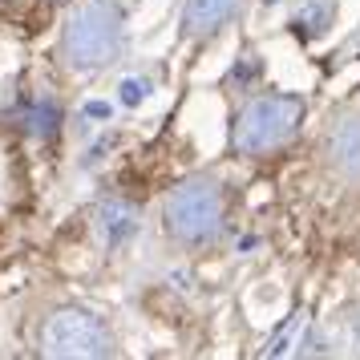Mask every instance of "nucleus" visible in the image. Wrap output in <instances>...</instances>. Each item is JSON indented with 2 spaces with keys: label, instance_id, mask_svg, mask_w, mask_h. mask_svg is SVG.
<instances>
[{
  "label": "nucleus",
  "instance_id": "obj_5",
  "mask_svg": "<svg viewBox=\"0 0 360 360\" xmlns=\"http://www.w3.org/2000/svg\"><path fill=\"white\" fill-rule=\"evenodd\" d=\"M98 235L105 247H122L126 239H130L134 231H138V207L134 202H126V198H105L98 207Z\"/></svg>",
  "mask_w": 360,
  "mask_h": 360
},
{
  "label": "nucleus",
  "instance_id": "obj_3",
  "mask_svg": "<svg viewBox=\"0 0 360 360\" xmlns=\"http://www.w3.org/2000/svg\"><path fill=\"white\" fill-rule=\"evenodd\" d=\"M300 117H304V101L292 94L255 98L235 122V150L239 154H267V150L283 146L300 130Z\"/></svg>",
  "mask_w": 360,
  "mask_h": 360
},
{
  "label": "nucleus",
  "instance_id": "obj_7",
  "mask_svg": "<svg viewBox=\"0 0 360 360\" xmlns=\"http://www.w3.org/2000/svg\"><path fill=\"white\" fill-rule=\"evenodd\" d=\"M235 8H239V0H186L182 25H186V33H195V37L219 33L235 17Z\"/></svg>",
  "mask_w": 360,
  "mask_h": 360
},
{
  "label": "nucleus",
  "instance_id": "obj_6",
  "mask_svg": "<svg viewBox=\"0 0 360 360\" xmlns=\"http://www.w3.org/2000/svg\"><path fill=\"white\" fill-rule=\"evenodd\" d=\"M328 154H332L340 174L360 179V114L336 122V130L328 134Z\"/></svg>",
  "mask_w": 360,
  "mask_h": 360
},
{
  "label": "nucleus",
  "instance_id": "obj_8",
  "mask_svg": "<svg viewBox=\"0 0 360 360\" xmlns=\"http://www.w3.org/2000/svg\"><path fill=\"white\" fill-rule=\"evenodd\" d=\"M304 328V311H295V316H288V328H279L276 336H271V344L263 348V356H288L295 344V332Z\"/></svg>",
  "mask_w": 360,
  "mask_h": 360
},
{
  "label": "nucleus",
  "instance_id": "obj_1",
  "mask_svg": "<svg viewBox=\"0 0 360 360\" xmlns=\"http://www.w3.org/2000/svg\"><path fill=\"white\" fill-rule=\"evenodd\" d=\"M122 8L114 0H82L65 20V57L77 69H101L117 57Z\"/></svg>",
  "mask_w": 360,
  "mask_h": 360
},
{
  "label": "nucleus",
  "instance_id": "obj_11",
  "mask_svg": "<svg viewBox=\"0 0 360 360\" xmlns=\"http://www.w3.org/2000/svg\"><path fill=\"white\" fill-rule=\"evenodd\" d=\"M110 114H114V110H110L105 101H89V105H85V117H110Z\"/></svg>",
  "mask_w": 360,
  "mask_h": 360
},
{
  "label": "nucleus",
  "instance_id": "obj_10",
  "mask_svg": "<svg viewBox=\"0 0 360 360\" xmlns=\"http://www.w3.org/2000/svg\"><path fill=\"white\" fill-rule=\"evenodd\" d=\"M29 117H33V130L37 134H49L53 122H57V110H53V105H41V110H37V114H29Z\"/></svg>",
  "mask_w": 360,
  "mask_h": 360
},
{
  "label": "nucleus",
  "instance_id": "obj_2",
  "mask_svg": "<svg viewBox=\"0 0 360 360\" xmlns=\"http://www.w3.org/2000/svg\"><path fill=\"white\" fill-rule=\"evenodd\" d=\"M162 214L179 243H207L223 223V191L211 179H186L166 195Z\"/></svg>",
  "mask_w": 360,
  "mask_h": 360
},
{
  "label": "nucleus",
  "instance_id": "obj_9",
  "mask_svg": "<svg viewBox=\"0 0 360 360\" xmlns=\"http://www.w3.org/2000/svg\"><path fill=\"white\" fill-rule=\"evenodd\" d=\"M117 89H122V105H130V110L146 101V82H138V77H126Z\"/></svg>",
  "mask_w": 360,
  "mask_h": 360
},
{
  "label": "nucleus",
  "instance_id": "obj_4",
  "mask_svg": "<svg viewBox=\"0 0 360 360\" xmlns=\"http://www.w3.org/2000/svg\"><path fill=\"white\" fill-rule=\"evenodd\" d=\"M41 352L57 356V360L110 356V332L89 311L61 308V311H53L49 320H45V328H41Z\"/></svg>",
  "mask_w": 360,
  "mask_h": 360
},
{
  "label": "nucleus",
  "instance_id": "obj_12",
  "mask_svg": "<svg viewBox=\"0 0 360 360\" xmlns=\"http://www.w3.org/2000/svg\"><path fill=\"white\" fill-rule=\"evenodd\" d=\"M348 336H352V344L360 348V316H352V332H348Z\"/></svg>",
  "mask_w": 360,
  "mask_h": 360
}]
</instances>
